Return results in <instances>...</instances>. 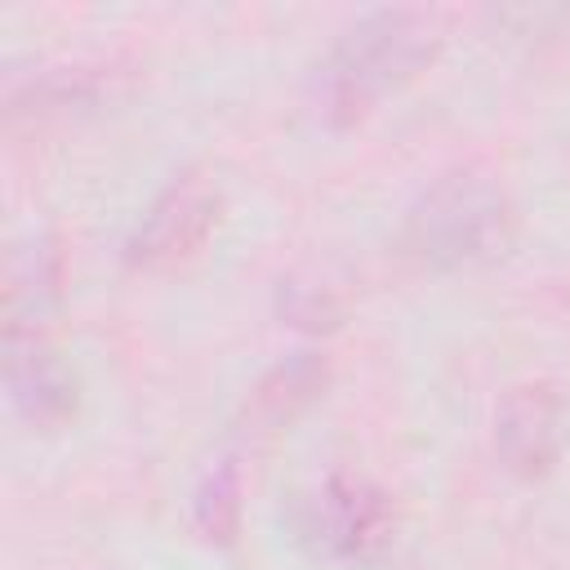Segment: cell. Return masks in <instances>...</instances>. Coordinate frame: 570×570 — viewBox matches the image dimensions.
Returning <instances> with one entry per match:
<instances>
[{
	"instance_id": "cell-1",
	"label": "cell",
	"mask_w": 570,
	"mask_h": 570,
	"mask_svg": "<svg viewBox=\"0 0 570 570\" xmlns=\"http://www.w3.org/2000/svg\"><path fill=\"white\" fill-rule=\"evenodd\" d=\"M436 53V22L423 9H374L356 18L321 62L316 98L330 120H356L414 80Z\"/></svg>"
},
{
	"instance_id": "cell-2",
	"label": "cell",
	"mask_w": 570,
	"mask_h": 570,
	"mask_svg": "<svg viewBox=\"0 0 570 570\" xmlns=\"http://www.w3.org/2000/svg\"><path fill=\"white\" fill-rule=\"evenodd\" d=\"M508 196L490 174L454 169L405 214V245L428 267H463L508 245Z\"/></svg>"
},
{
	"instance_id": "cell-3",
	"label": "cell",
	"mask_w": 570,
	"mask_h": 570,
	"mask_svg": "<svg viewBox=\"0 0 570 570\" xmlns=\"http://www.w3.org/2000/svg\"><path fill=\"white\" fill-rule=\"evenodd\" d=\"M218 223V191L187 174V178H174L156 200L151 209L142 214V223L134 227L129 236V263L138 267H169V263H183L187 254H196L205 245V236L214 232Z\"/></svg>"
},
{
	"instance_id": "cell-4",
	"label": "cell",
	"mask_w": 570,
	"mask_h": 570,
	"mask_svg": "<svg viewBox=\"0 0 570 570\" xmlns=\"http://www.w3.org/2000/svg\"><path fill=\"white\" fill-rule=\"evenodd\" d=\"M387 530L383 494L361 476H330L298 503V534L325 557H356Z\"/></svg>"
},
{
	"instance_id": "cell-5",
	"label": "cell",
	"mask_w": 570,
	"mask_h": 570,
	"mask_svg": "<svg viewBox=\"0 0 570 570\" xmlns=\"http://www.w3.org/2000/svg\"><path fill=\"white\" fill-rule=\"evenodd\" d=\"M4 379H9L13 405L31 423H58L76 410V374L27 330H9Z\"/></svg>"
},
{
	"instance_id": "cell-6",
	"label": "cell",
	"mask_w": 570,
	"mask_h": 570,
	"mask_svg": "<svg viewBox=\"0 0 570 570\" xmlns=\"http://www.w3.org/2000/svg\"><path fill=\"white\" fill-rule=\"evenodd\" d=\"M494 441H499V454L512 472H543L552 459H557V401L548 387H517L508 392V401L499 405V419H494Z\"/></svg>"
},
{
	"instance_id": "cell-7",
	"label": "cell",
	"mask_w": 570,
	"mask_h": 570,
	"mask_svg": "<svg viewBox=\"0 0 570 570\" xmlns=\"http://www.w3.org/2000/svg\"><path fill=\"white\" fill-rule=\"evenodd\" d=\"M196 512H200V525L209 534H223V539L232 534V517H236V472L232 468H218L205 481V490L196 499Z\"/></svg>"
}]
</instances>
